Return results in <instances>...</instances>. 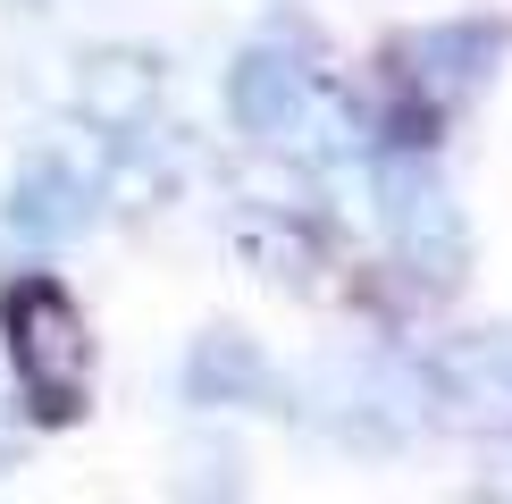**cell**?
<instances>
[{"mask_svg":"<svg viewBox=\"0 0 512 504\" xmlns=\"http://www.w3.org/2000/svg\"><path fill=\"white\" fill-rule=\"evenodd\" d=\"M0 328H9V362H17V387H26L34 420H76L84 395H93V336H84V311L51 278H26L0 303Z\"/></svg>","mask_w":512,"mask_h":504,"instance_id":"cell-1","label":"cell"},{"mask_svg":"<svg viewBox=\"0 0 512 504\" xmlns=\"http://www.w3.org/2000/svg\"><path fill=\"white\" fill-rule=\"evenodd\" d=\"M370 194H378V227H387V244H395L403 269H420V278H437V286H454L462 269H471L462 202L445 194V177L429 160H412V152L378 160L370 168Z\"/></svg>","mask_w":512,"mask_h":504,"instance_id":"cell-2","label":"cell"},{"mask_svg":"<svg viewBox=\"0 0 512 504\" xmlns=\"http://www.w3.org/2000/svg\"><path fill=\"white\" fill-rule=\"evenodd\" d=\"M227 118H236L252 143H294L319 118V84H311V68L294 51L252 42L236 68H227Z\"/></svg>","mask_w":512,"mask_h":504,"instance_id":"cell-3","label":"cell"},{"mask_svg":"<svg viewBox=\"0 0 512 504\" xmlns=\"http://www.w3.org/2000/svg\"><path fill=\"white\" fill-rule=\"evenodd\" d=\"M93 210H101L93 177H84V168H68L59 152L26 160V168L9 177V236H17V244H68V236H84V227H93Z\"/></svg>","mask_w":512,"mask_h":504,"instance_id":"cell-4","label":"cell"},{"mask_svg":"<svg viewBox=\"0 0 512 504\" xmlns=\"http://www.w3.org/2000/svg\"><path fill=\"white\" fill-rule=\"evenodd\" d=\"M152 101H160V59H143V51H93L76 68V110L101 135H135L152 118Z\"/></svg>","mask_w":512,"mask_h":504,"instance_id":"cell-5","label":"cell"},{"mask_svg":"<svg viewBox=\"0 0 512 504\" xmlns=\"http://www.w3.org/2000/svg\"><path fill=\"white\" fill-rule=\"evenodd\" d=\"M185 387H194L202 404H261L269 362H261V345H252L244 328H210L194 345V362H185Z\"/></svg>","mask_w":512,"mask_h":504,"instance_id":"cell-6","label":"cell"},{"mask_svg":"<svg viewBox=\"0 0 512 504\" xmlns=\"http://www.w3.org/2000/svg\"><path fill=\"white\" fill-rule=\"evenodd\" d=\"M403 76L429 101H462L487 76V34L479 26H429L420 42H403Z\"/></svg>","mask_w":512,"mask_h":504,"instance_id":"cell-7","label":"cell"},{"mask_svg":"<svg viewBox=\"0 0 512 504\" xmlns=\"http://www.w3.org/2000/svg\"><path fill=\"white\" fill-rule=\"evenodd\" d=\"M462 370H479V378H496V387H512V328H487L462 345Z\"/></svg>","mask_w":512,"mask_h":504,"instance_id":"cell-8","label":"cell"}]
</instances>
